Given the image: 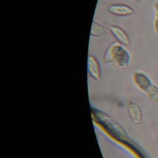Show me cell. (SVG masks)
Masks as SVG:
<instances>
[{
	"label": "cell",
	"instance_id": "3",
	"mask_svg": "<svg viewBox=\"0 0 158 158\" xmlns=\"http://www.w3.org/2000/svg\"><path fill=\"white\" fill-rule=\"evenodd\" d=\"M108 11L116 16H128L135 13L133 8L127 4L122 3L110 4L108 7Z\"/></svg>",
	"mask_w": 158,
	"mask_h": 158
},
{
	"label": "cell",
	"instance_id": "1",
	"mask_svg": "<svg viewBox=\"0 0 158 158\" xmlns=\"http://www.w3.org/2000/svg\"><path fill=\"white\" fill-rule=\"evenodd\" d=\"M104 60L107 64H112L118 67L125 68L130 64L131 57L122 44L114 41L107 48L104 54Z\"/></svg>",
	"mask_w": 158,
	"mask_h": 158
},
{
	"label": "cell",
	"instance_id": "5",
	"mask_svg": "<svg viewBox=\"0 0 158 158\" xmlns=\"http://www.w3.org/2000/svg\"><path fill=\"white\" fill-rule=\"evenodd\" d=\"M108 29L117 40V41L122 45L127 46L130 44V40L128 34L122 27L118 25H111L109 26Z\"/></svg>",
	"mask_w": 158,
	"mask_h": 158
},
{
	"label": "cell",
	"instance_id": "9",
	"mask_svg": "<svg viewBox=\"0 0 158 158\" xmlns=\"http://www.w3.org/2000/svg\"><path fill=\"white\" fill-rule=\"evenodd\" d=\"M154 27L156 33L158 34V20L157 19H155L154 20Z\"/></svg>",
	"mask_w": 158,
	"mask_h": 158
},
{
	"label": "cell",
	"instance_id": "7",
	"mask_svg": "<svg viewBox=\"0 0 158 158\" xmlns=\"http://www.w3.org/2000/svg\"><path fill=\"white\" fill-rule=\"evenodd\" d=\"M109 29L96 21H93L90 35L93 36H101L106 35L109 32Z\"/></svg>",
	"mask_w": 158,
	"mask_h": 158
},
{
	"label": "cell",
	"instance_id": "8",
	"mask_svg": "<svg viewBox=\"0 0 158 158\" xmlns=\"http://www.w3.org/2000/svg\"><path fill=\"white\" fill-rule=\"evenodd\" d=\"M151 102L158 107V86L154 83L146 93Z\"/></svg>",
	"mask_w": 158,
	"mask_h": 158
},
{
	"label": "cell",
	"instance_id": "10",
	"mask_svg": "<svg viewBox=\"0 0 158 158\" xmlns=\"http://www.w3.org/2000/svg\"><path fill=\"white\" fill-rule=\"evenodd\" d=\"M156 9H157V12H156V19L158 20V3L156 4Z\"/></svg>",
	"mask_w": 158,
	"mask_h": 158
},
{
	"label": "cell",
	"instance_id": "4",
	"mask_svg": "<svg viewBox=\"0 0 158 158\" xmlns=\"http://www.w3.org/2000/svg\"><path fill=\"white\" fill-rule=\"evenodd\" d=\"M88 72L89 75L96 80L101 78V70L99 63L94 56L90 54L88 57L87 61Z\"/></svg>",
	"mask_w": 158,
	"mask_h": 158
},
{
	"label": "cell",
	"instance_id": "2",
	"mask_svg": "<svg viewBox=\"0 0 158 158\" xmlns=\"http://www.w3.org/2000/svg\"><path fill=\"white\" fill-rule=\"evenodd\" d=\"M133 81L138 88L145 94L154 84L149 77L141 72H136L134 73Z\"/></svg>",
	"mask_w": 158,
	"mask_h": 158
},
{
	"label": "cell",
	"instance_id": "6",
	"mask_svg": "<svg viewBox=\"0 0 158 158\" xmlns=\"http://www.w3.org/2000/svg\"><path fill=\"white\" fill-rule=\"evenodd\" d=\"M128 111L132 122L135 124H139L141 122L143 114L141 107L137 102L130 100L128 103Z\"/></svg>",
	"mask_w": 158,
	"mask_h": 158
}]
</instances>
